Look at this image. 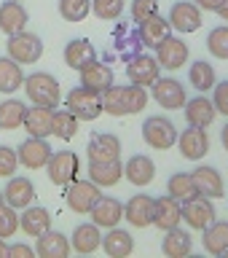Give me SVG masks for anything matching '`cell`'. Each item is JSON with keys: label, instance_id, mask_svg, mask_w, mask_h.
Segmentation results:
<instances>
[{"label": "cell", "instance_id": "1", "mask_svg": "<svg viewBox=\"0 0 228 258\" xmlns=\"http://www.w3.org/2000/svg\"><path fill=\"white\" fill-rule=\"evenodd\" d=\"M100 100H102V113L121 118V116H132V113L145 110L148 92H145V86H137V84H129V86L110 84L105 92H100Z\"/></svg>", "mask_w": 228, "mask_h": 258}, {"label": "cell", "instance_id": "2", "mask_svg": "<svg viewBox=\"0 0 228 258\" xmlns=\"http://www.w3.org/2000/svg\"><path fill=\"white\" fill-rule=\"evenodd\" d=\"M24 92L32 105H46V108H59L62 102V89L51 73H32L24 78Z\"/></svg>", "mask_w": 228, "mask_h": 258}, {"label": "cell", "instance_id": "3", "mask_svg": "<svg viewBox=\"0 0 228 258\" xmlns=\"http://www.w3.org/2000/svg\"><path fill=\"white\" fill-rule=\"evenodd\" d=\"M64 108H67L78 121H97L102 116V100L100 92H92L86 86H75L64 97Z\"/></svg>", "mask_w": 228, "mask_h": 258}, {"label": "cell", "instance_id": "4", "mask_svg": "<svg viewBox=\"0 0 228 258\" xmlns=\"http://www.w3.org/2000/svg\"><path fill=\"white\" fill-rule=\"evenodd\" d=\"M142 140L153 151H169L177 143V129L167 116H150L142 124Z\"/></svg>", "mask_w": 228, "mask_h": 258}, {"label": "cell", "instance_id": "5", "mask_svg": "<svg viewBox=\"0 0 228 258\" xmlns=\"http://www.w3.org/2000/svg\"><path fill=\"white\" fill-rule=\"evenodd\" d=\"M8 56L19 64H35L40 56H43V40H40L35 32H16V35H8Z\"/></svg>", "mask_w": 228, "mask_h": 258}, {"label": "cell", "instance_id": "6", "mask_svg": "<svg viewBox=\"0 0 228 258\" xmlns=\"http://www.w3.org/2000/svg\"><path fill=\"white\" fill-rule=\"evenodd\" d=\"M46 175L54 185H67L78 177V169H81V161H78V153L75 151H56L51 153V159L46 161Z\"/></svg>", "mask_w": 228, "mask_h": 258}, {"label": "cell", "instance_id": "7", "mask_svg": "<svg viewBox=\"0 0 228 258\" xmlns=\"http://www.w3.org/2000/svg\"><path fill=\"white\" fill-rule=\"evenodd\" d=\"M102 197V188L100 185H94L92 180H72L64 185V202H67V207L72 213L78 215H89V210L94 207V202Z\"/></svg>", "mask_w": 228, "mask_h": 258}, {"label": "cell", "instance_id": "8", "mask_svg": "<svg viewBox=\"0 0 228 258\" xmlns=\"http://www.w3.org/2000/svg\"><path fill=\"white\" fill-rule=\"evenodd\" d=\"M180 215H183V221L191 226V229H196V231H204L209 223L215 221V205H212V199H207V197H201V194H196V197H191V199H185L180 202Z\"/></svg>", "mask_w": 228, "mask_h": 258}, {"label": "cell", "instance_id": "9", "mask_svg": "<svg viewBox=\"0 0 228 258\" xmlns=\"http://www.w3.org/2000/svg\"><path fill=\"white\" fill-rule=\"evenodd\" d=\"M150 94H153V100L167 110H180L185 105V86L177 78H161L159 76L150 84Z\"/></svg>", "mask_w": 228, "mask_h": 258}, {"label": "cell", "instance_id": "10", "mask_svg": "<svg viewBox=\"0 0 228 258\" xmlns=\"http://www.w3.org/2000/svg\"><path fill=\"white\" fill-rule=\"evenodd\" d=\"M175 145L180 148L183 159L199 161L209 153V135H207V129H201V126H188V129H183V132L177 135Z\"/></svg>", "mask_w": 228, "mask_h": 258}, {"label": "cell", "instance_id": "11", "mask_svg": "<svg viewBox=\"0 0 228 258\" xmlns=\"http://www.w3.org/2000/svg\"><path fill=\"white\" fill-rule=\"evenodd\" d=\"M156 59L164 70H180L188 62V43L180 35H167L156 46Z\"/></svg>", "mask_w": 228, "mask_h": 258}, {"label": "cell", "instance_id": "12", "mask_svg": "<svg viewBox=\"0 0 228 258\" xmlns=\"http://www.w3.org/2000/svg\"><path fill=\"white\" fill-rule=\"evenodd\" d=\"M140 51H142V43H140V35H137V24H126V22L116 24V30H113V54H116V59L129 62Z\"/></svg>", "mask_w": 228, "mask_h": 258}, {"label": "cell", "instance_id": "13", "mask_svg": "<svg viewBox=\"0 0 228 258\" xmlns=\"http://www.w3.org/2000/svg\"><path fill=\"white\" fill-rule=\"evenodd\" d=\"M19 164L27 169H43L46 161L51 159V145L46 143V137H27L19 148H16Z\"/></svg>", "mask_w": 228, "mask_h": 258}, {"label": "cell", "instance_id": "14", "mask_svg": "<svg viewBox=\"0 0 228 258\" xmlns=\"http://www.w3.org/2000/svg\"><path fill=\"white\" fill-rule=\"evenodd\" d=\"M169 27L180 35H191L201 27V8L196 3H175L169 11Z\"/></svg>", "mask_w": 228, "mask_h": 258}, {"label": "cell", "instance_id": "15", "mask_svg": "<svg viewBox=\"0 0 228 258\" xmlns=\"http://www.w3.org/2000/svg\"><path fill=\"white\" fill-rule=\"evenodd\" d=\"M159 70H161V64L156 56H150V54H134L132 59L126 62V76L132 84L137 86H150L153 81L159 78Z\"/></svg>", "mask_w": 228, "mask_h": 258}, {"label": "cell", "instance_id": "16", "mask_svg": "<svg viewBox=\"0 0 228 258\" xmlns=\"http://www.w3.org/2000/svg\"><path fill=\"white\" fill-rule=\"evenodd\" d=\"M153 213H156V199L148 194H137L124 205V218L134 229H148L153 226Z\"/></svg>", "mask_w": 228, "mask_h": 258}, {"label": "cell", "instance_id": "17", "mask_svg": "<svg viewBox=\"0 0 228 258\" xmlns=\"http://www.w3.org/2000/svg\"><path fill=\"white\" fill-rule=\"evenodd\" d=\"M89 215H92V223H97L100 229H113V226H118L124 221V205H121L118 199L102 194V197L94 202V207L89 210Z\"/></svg>", "mask_w": 228, "mask_h": 258}, {"label": "cell", "instance_id": "18", "mask_svg": "<svg viewBox=\"0 0 228 258\" xmlns=\"http://www.w3.org/2000/svg\"><path fill=\"white\" fill-rule=\"evenodd\" d=\"M193 177V185H196V194H201V197H207V199H220L223 197V188H225V183H223V175L217 172L215 167H196L191 172Z\"/></svg>", "mask_w": 228, "mask_h": 258}, {"label": "cell", "instance_id": "19", "mask_svg": "<svg viewBox=\"0 0 228 258\" xmlns=\"http://www.w3.org/2000/svg\"><path fill=\"white\" fill-rule=\"evenodd\" d=\"M137 35H140V43L145 48H156L167 35H172V27H169V19H164L161 14H153L137 24Z\"/></svg>", "mask_w": 228, "mask_h": 258}, {"label": "cell", "instance_id": "20", "mask_svg": "<svg viewBox=\"0 0 228 258\" xmlns=\"http://www.w3.org/2000/svg\"><path fill=\"white\" fill-rule=\"evenodd\" d=\"M124 177L132 185H137V188H142V185L153 183V177H156V164H153V159L145 156V153H134V156L124 164Z\"/></svg>", "mask_w": 228, "mask_h": 258}, {"label": "cell", "instance_id": "21", "mask_svg": "<svg viewBox=\"0 0 228 258\" xmlns=\"http://www.w3.org/2000/svg\"><path fill=\"white\" fill-rule=\"evenodd\" d=\"M3 199L6 205H11L14 210H24L32 205V199H35V185L32 180L27 177H8V185L3 188Z\"/></svg>", "mask_w": 228, "mask_h": 258}, {"label": "cell", "instance_id": "22", "mask_svg": "<svg viewBox=\"0 0 228 258\" xmlns=\"http://www.w3.org/2000/svg\"><path fill=\"white\" fill-rule=\"evenodd\" d=\"M183 108H185V121H188V126H201V129H207V126L215 121V116H217L212 100H207L204 94L193 97V100H185Z\"/></svg>", "mask_w": 228, "mask_h": 258}, {"label": "cell", "instance_id": "23", "mask_svg": "<svg viewBox=\"0 0 228 258\" xmlns=\"http://www.w3.org/2000/svg\"><path fill=\"white\" fill-rule=\"evenodd\" d=\"M97 59V48L92 40H86V38H75V40H70L67 46H64V64H67L70 70H84L86 64H92Z\"/></svg>", "mask_w": 228, "mask_h": 258}, {"label": "cell", "instance_id": "24", "mask_svg": "<svg viewBox=\"0 0 228 258\" xmlns=\"http://www.w3.org/2000/svg\"><path fill=\"white\" fill-rule=\"evenodd\" d=\"M121 177H124V164L121 159H113V161H89V180L100 188H110L116 185Z\"/></svg>", "mask_w": 228, "mask_h": 258}, {"label": "cell", "instance_id": "25", "mask_svg": "<svg viewBox=\"0 0 228 258\" xmlns=\"http://www.w3.org/2000/svg\"><path fill=\"white\" fill-rule=\"evenodd\" d=\"M89 161H113V159H121V140L116 135H92L89 140Z\"/></svg>", "mask_w": 228, "mask_h": 258}, {"label": "cell", "instance_id": "26", "mask_svg": "<svg viewBox=\"0 0 228 258\" xmlns=\"http://www.w3.org/2000/svg\"><path fill=\"white\" fill-rule=\"evenodd\" d=\"M51 118H54V108L35 105V108H27L22 126L27 129L30 137H51Z\"/></svg>", "mask_w": 228, "mask_h": 258}, {"label": "cell", "instance_id": "27", "mask_svg": "<svg viewBox=\"0 0 228 258\" xmlns=\"http://www.w3.org/2000/svg\"><path fill=\"white\" fill-rule=\"evenodd\" d=\"M110 84H116V73H113L110 64H102V62H92L81 70V86L92 89V92H105Z\"/></svg>", "mask_w": 228, "mask_h": 258}, {"label": "cell", "instance_id": "28", "mask_svg": "<svg viewBox=\"0 0 228 258\" xmlns=\"http://www.w3.org/2000/svg\"><path fill=\"white\" fill-rule=\"evenodd\" d=\"M100 247L110 258H126V255H132V250H134V237L126 229L113 226V229H108V234H102V245Z\"/></svg>", "mask_w": 228, "mask_h": 258}, {"label": "cell", "instance_id": "29", "mask_svg": "<svg viewBox=\"0 0 228 258\" xmlns=\"http://www.w3.org/2000/svg\"><path fill=\"white\" fill-rule=\"evenodd\" d=\"M35 255H40V258H67L70 255V239L64 237L62 231L48 229L38 237Z\"/></svg>", "mask_w": 228, "mask_h": 258}, {"label": "cell", "instance_id": "30", "mask_svg": "<svg viewBox=\"0 0 228 258\" xmlns=\"http://www.w3.org/2000/svg\"><path fill=\"white\" fill-rule=\"evenodd\" d=\"M180 221H183L180 202L175 197H169V194L159 197L156 199V213H153V226H159L161 231H169V229H175V226H180Z\"/></svg>", "mask_w": 228, "mask_h": 258}, {"label": "cell", "instance_id": "31", "mask_svg": "<svg viewBox=\"0 0 228 258\" xmlns=\"http://www.w3.org/2000/svg\"><path fill=\"white\" fill-rule=\"evenodd\" d=\"M19 229L27 234V237H40L43 231L51 229V213L46 207H24L19 215Z\"/></svg>", "mask_w": 228, "mask_h": 258}, {"label": "cell", "instance_id": "32", "mask_svg": "<svg viewBox=\"0 0 228 258\" xmlns=\"http://www.w3.org/2000/svg\"><path fill=\"white\" fill-rule=\"evenodd\" d=\"M27 30V11L19 0H6L0 6V32L16 35V32Z\"/></svg>", "mask_w": 228, "mask_h": 258}, {"label": "cell", "instance_id": "33", "mask_svg": "<svg viewBox=\"0 0 228 258\" xmlns=\"http://www.w3.org/2000/svg\"><path fill=\"white\" fill-rule=\"evenodd\" d=\"M102 245V231L97 223H81L75 231H72V242H70V250H75L81 255H89V253H97Z\"/></svg>", "mask_w": 228, "mask_h": 258}, {"label": "cell", "instance_id": "34", "mask_svg": "<svg viewBox=\"0 0 228 258\" xmlns=\"http://www.w3.org/2000/svg\"><path fill=\"white\" fill-rule=\"evenodd\" d=\"M191 250H193V239H191L188 231L180 229V226L169 229L167 237L161 239V253L167 258H185V255H191Z\"/></svg>", "mask_w": 228, "mask_h": 258}, {"label": "cell", "instance_id": "35", "mask_svg": "<svg viewBox=\"0 0 228 258\" xmlns=\"http://www.w3.org/2000/svg\"><path fill=\"white\" fill-rule=\"evenodd\" d=\"M201 245H204V250L209 255H220L223 250L228 247V221H215L204 229V237H201Z\"/></svg>", "mask_w": 228, "mask_h": 258}, {"label": "cell", "instance_id": "36", "mask_svg": "<svg viewBox=\"0 0 228 258\" xmlns=\"http://www.w3.org/2000/svg\"><path fill=\"white\" fill-rule=\"evenodd\" d=\"M24 73L22 64L14 62L11 56H0V94H14L16 89H22Z\"/></svg>", "mask_w": 228, "mask_h": 258}, {"label": "cell", "instance_id": "37", "mask_svg": "<svg viewBox=\"0 0 228 258\" xmlns=\"http://www.w3.org/2000/svg\"><path fill=\"white\" fill-rule=\"evenodd\" d=\"M188 81H191V86L196 89L199 94H204V92H209V89L215 86V81H217L215 68L209 62H204V59H196L188 68Z\"/></svg>", "mask_w": 228, "mask_h": 258}, {"label": "cell", "instance_id": "38", "mask_svg": "<svg viewBox=\"0 0 228 258\" xmlns=\"http://www.w3.org/2000/svg\"><path fill=\"white\" fill-rule=\"evenodd\" d=\"M24 113H27V108H24V102H19V100L0 102V129H6V132L19 129L22 121H24Z\"/></svg>", "mask_w": 228, "mask_h": 258}, {"label": "cell", "instance_id": "39", "mask_svg": "<svg viewBox=\"0 0 228 258\" xmlns=\"http://www.w3.org/2000/svg\"><path fill=\"white\" fill-rule=\"evenodd\" d=\"M51 135L59 137V140H72L78 135V118L64 108V110H54V118H51Z\"/></svg>", "mask_w": 228, "mask_h": 258}, {"label": "cell", "instance_id": "40", "mask_svg": "<svg viewBox=\"0 0 228 258\" xmlns=\"http://www.w3.org/2000/svg\"><path fill=\"white\" fill-rule=\"evenodd\" d=\"M167 194H169V197H175L177 202H185V199L196 197V185H193L191 172H175L167 180Z\"/></svg>", "mask_w": 228, "mask_h": 258}, {"label": "cell", "instance_id": "41", "mask_svg": "<svg viewBox=\"0 0 228 258\" xmlns=\"http://www.w3.org/2000/svg\"><path fill=\"white\" fill-rule=\"evenodd\" d=\"M92 14V0H59V16L64 22H84Z\"/></svg>", "mask_w": 228, "mask_h": 258}, {"label": "cell", "instance_id": "42", "mask_svg": "<svg viewBox=\"0 0 228 258\" xmlns=\"http://www.w3.org/2000/svg\"><path fill=\"white\" fill-rule=\"evenodd\" d=\"M207 48L217 59H228V24H220L207 35Z\"/></svg>", "mask_w": 228, "mask_h": 258}, {"label": "cell", "instance_id": "43", "mask_svg": "<svg viewBox=\"0 0 228 258\" xmlns=\"http://www.w3.org/2000/svg\"><path fill=\"white\" fill-rule=\"evenodd\" d=\"M92 11L102 22H116L124 14V0H92Z\"/></svg>", "mask_w": 228, "mask_h": 258}, {"label": "cell", "instance_id": "44", "mask_svg": "<svg viewBox=\"0 0 228 258\" xmlns=\"http://www.w3.org/2000/svg\"><path fill=\"white\" fill-rule=\"evenodd\" d=\"M16 231H19V213L3 202V205H0V239L14 237Z\"/></svg>", "mask_w": 228, "mask_h": 258}, {"label": "cell", "instance_id": "45", "mask_svg": "<svg viewBox=\"0 0 228 258\" xmlns=\"http://www.w3.org/2000/svg\"><path fill=\"white\" fill-rule=\"evenodd\" d=\"M159 14V0H132V22L140 24L148 16Z\"/></svg>", "mask_w": 228, "mask_h": 258}, {"label": "cell", "instance_id": "46", "mask_svg": "<svg viewBox=\"0 0 228 258\" xmlns=\"http://www.w3.org/2000/svg\"><path fill=\"white\" fill-rule=\"evenodd\" d=\"M19 167V156H16L14 148L8 145H0V177H11Z\"/></svg>", "mask_w": 228, "mask_h": 258}, {"label": "cell", "instance_id": "47", "mask_svg": "<svg viewBox=\"0 0 228 258\" xmlns=\"http://www.w3.org/2000/svg\"><path fill=\"white\" fill-rule=\"evenodd\" d=\"M215 94H212V105L217 113H223V116H228V81H220L217 84L215 81Z\"/></svg>", "mask_w": 228, "mask_h": 258}, {"label": "cell", "instance_id": "48", "mask_svg": "<svg viewBox=\"0 0 228 258\" xmlns=\"http://www.w3.org/2000/svg\"><path fill=\"white\" fill-rule=\"evenodd\" d=\"M35 255V247H30V245H8V258H32Z\"/></svg>", "mask_w": 228, "mask_h": 258}, {"label": "cell", "instance_id": "49", "mask_svg": "<svg viewBox=\"0 0 228 258\" xmlns=\"http://www.w3.org/2000/svg\"><path fill=\"white\" fill-rule=\"evenodd\" d=\"M215 14L220 16L223 22H228V0H217V6H215Z\"/></svg>", "mask_w": 228, "mask_h": 258}, {"label": "cell", "instance_id": "50", "mask_svg": "<svg viewBox=\"0 0 228 258\" xmlns=\"http://www.w3.org/2000/svg\"><path fill=\"white\" fill-rule=\"evenodd\" d=\"M201 11H215V6H217V0H193Z\"/></svg>", "mask_w": 228, "mask_h": 258}, {"label": "cell", "instance_id": "51", "mask_svg": "<svg viewBox=\"0 0 228 258\" xmlns=\"http://www.w3.org/2000/svg\"><path fill=\"white\" fill-rule=\"evenodd\" d=\"M0 258H8V242L0 239Z\"/></svg>", "mask_w": 228, "mask_h": 258}, {"label": "cell", "instance_id": "52", "mask_svg": "<svg viewBox=\"0 0 228 258\" xmlns=\"http://www.w3.org/2000/svg\"><path fill=\"white\" fill-rule=\"evenodd\" d=\"M220 140H223V148L228 151V124L223 126V132H220Z\"/></svg>", "mask_w": 228, "mask_h": 258}, {"label": "cell", "instance_id": "53", "mask_svg": "<svg viewBox=\"0 0 228 258\" xmlns=\"http://www.w3.org/2000/svg\"><path fill=\"white\" fill-rule=\"evenodd\" d=\"M217 258H228V247H225V250H223V253H220V255H217Z\"/></svg>", "mask_w": 228, "mask_h": 258}, {"label": "cell", "instance_id": "54", "mask_svg": "<svg viewBox=\"0 0 228 258\" xmlns=\"http://www.w3.org/2000/svg\"><path fill=\"white\" fill-rule=\"evenodd\" d=\"M3 202H6V199H3V188H0V205H3Z\"/></svg>", "mask_w": 228, "mask_h": 258}, {"label": "cell", "instance_id": "55", "mask_svg": "<svg viewBox=\"0 0 228 258\" xmlns=\"http://www.w3.org/2000/svg\"><path fill=\"white\" fill-rule=\"evenodd\" d=\"M19 3H22V0H19Z\"/></svg>", "mask_w": 228, "mask_h": 258}]
</instances>
